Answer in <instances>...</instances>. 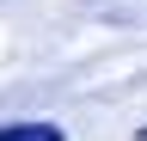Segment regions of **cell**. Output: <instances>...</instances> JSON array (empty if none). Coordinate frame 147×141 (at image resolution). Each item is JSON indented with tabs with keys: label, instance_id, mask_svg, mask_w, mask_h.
I'll return each mask as SVG.
<instances>
[{
	"label": "cell",
	"instance_id": "obj_1",
	"mask_svg": "<svg viewBox=\"0 0 147 141\" xmlns=\"http://www.w3.org/2000/svg\"><path fill=\"white\" fill-rule=\"evenodd\" d=\"M0 141H67L61 123H0Z\"/></svg>",
	"mask_w": 147,
	"mask_h": 141
},
{
	"label": "cell",
	"instance_id": "obj_2",
	"mask_svg": "<svg viewBox=\"0 0 147 141\" xmlns=\"http://www.w3.org/2000/svg\"><path fill=\"white\" fill-rule=\"evenodd\" d=\"M141 141H147V129H141Z\"/></svg>",
	"mask_w": 147,
	"mask_h": 141
}]
</instances>
